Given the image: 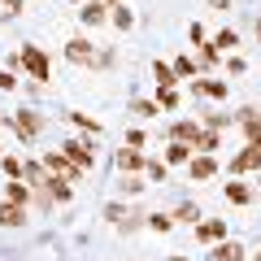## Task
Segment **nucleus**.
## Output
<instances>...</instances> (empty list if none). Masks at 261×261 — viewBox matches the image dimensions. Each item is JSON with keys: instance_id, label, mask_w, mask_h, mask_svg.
<instances>
[{"instance_id": "1", "label": "nucleus", "mask_w": 261, "mask_h": 261, "mask_svg": "<svg viewBox=\"0 0 261 261\" xmlns=\"http://www.w3.org/2000/svg\"><path fill=\"white\" fill-rule=\"evenodd\" d=\"M18 57H22V70H27L31 79H39V83H48V79H53V65H48V57L39 53L35 44H27Z\"/></svg>"}, {"instance_id": "2", "label": "nucleus", "mask_w": 261, "mask_h": 261, "mask_svg": "<svg viewBox=\"0 0 261 261\" xmlns=\"http://www.w3.org/2000/svg\"><path fill=\"white\" fill-rule=\"evenodd\" d=\"M13 130H18V140H35V135H39V113L18 109V113H13Z\"/></svg>"}, {"instance_id": "3", "label": "nucleus", "mask_w": 261, "mask_h": 261, "mask_svg": "<svg viewBox=\"0 0 261 261\" xmlns=\"http://www.w3.org/2000/svg\"><path fill=\"white\" fill-rule=\"evenodd\" d=\"M44 170H53L57 178H79V174H83L79 166H70V157H65V152H48V157H44Z\"/></svg>"}, {"instance_id": "4", "label": "nucleus", "mask_w": 261, "mask_h": 261, "mask_svg": "<svg viewBox=\"0 0 261 261\" xmlns=\"http://www.w3.org/2000/svg\"><path fill=\"white\" fill-rule=\"evenodd\" d=\"M231 170L235 174H248V170H261V144H248L240 157H231Z\"/></svg>"}, {"instance_id": "5", "label": "nucleus", "mask_w": 261, "mask_h": 261, "mask_svg": "<svg viewBox=\"0 0 261 261\" xmlns=\"http://www.w3.org/2000/svg\"><path fill=\"white\" fill-rule=\"evenodd\" d=\"M61 152L70 157V166H79V170H92V144H79V140H70Z\"/></svg>"}, {"instance_id": "6", "label": "nucleus", "mask_w": 261, "mask_h": 261, "mask_svg": "<svg viewBox=\"0 0 261 261\" xmlns=\"http://www.w3.org/2000/svg\"><path fill=\"white\" fill-rule=\"evenodd\" d=\"M65 57H70L74 65H92L96 61V48L87 44V39H70V44H65Z\"/></svg>"}, {"instance_id": "7", "label": "nucleus", "mask_w": 261, "mask_h": 261, "mask_svg": "<svg viewBox=\"0 0 261 261\" xmlns=\"http://www.w3.org/2000/svg\"><path fill=\"white\" fill-rule=\"evenodd\" d=\"M196 235H200L205 244H222V240H226V222H218V218H200Z\"/></svg>"}, {"instance_id": "8", "label": "nucleus", "mask_w": 261, "mask_h": 261, "mask_svg": "<svg viewBox=\"0 0 261 261\" xmlns=\"http://www.w3.org/2000/svg\"><path fill=\"white\" fill-rule=\"evenodd\" d=\"M192 92H196V96H209V100H222V96H226V83H222V79H196Z\"/></svg>"}, {"instance_id": "9", "label": "nucleus", "mask_w": 261, "mask_h": 261, "mask_svg": "<svg viewBox=\"0 0 261 261\" xmlns=\"http://www.w3.org/2000/svg\"><path fill=\"white\" fill-rule=\"evenodd\" d=\"M170 135H174V144H200V126H196V122H174V126H170Z\"/></svg>"}, {"instance_id": "10", "label": "nucleus", "mask_w": 261, "mask_h": 261, "mask_svg": "<svg viewBox=\"0 0 261 261\" xmlns=\"http://www.w3.org/2000/svg\"><path fill=\"white\" fill-rule=\"evenodd\" d=\"M48 200H57V205H65V200H70V196H74V183H70V178H48Z\"/></svg>"}, {"instance_id": "11", "label": "nucleus", "mask_w": 261, "mask_h": 261, "mask_svg": "<svg viewBox=\"0 0 261 261\" xmlns=\"http://www.w3.org/2000/svg\"><path fill=\"white\" fill-rule=\"evenodd\" d=\"M144 166H148V161L140 157V148H130V144H126V148L118 152V174H122V170L130 174V170H144Z\"/></svg>"}, {"instance_id": "12", "label": "nucleus", "mask_w": 261, "mask_h": 261, "mask_svg": "<svg viewBox=\"0 0 261 261\" xmlns=\"http://www.w3.org/2000/svg\"><path fill=\"white\" fill-rule=\"evenodd\" d=\"M187 166H192V178H214L218 174V157H209V152L205 157H192Z\"/></svg>"}, {"instance_id": "13", "label": "nucleus", "mask_w": 261, "mask_h": 261, "mask_svg": "<svg viewBox=\"0 0 261 261\" xmlns=\"http://www.w3.org/2000/svg\"><path fill=\"white\" fill-rule=\"evenodd\" d=\"M226 200H231V205H252V187L240 183V178H231V183H226Z\"/></svg>"}, {"instance_id": "14", "label": "nucleus", "mask_w": 261, "mask_h": 261, "mask_svg": "<svg viewBox=\"0 0 261 261\" xmlns=\"http://www.w3.org/2000/svg\"><path fill=\"white\" fill-rule=\"evenodd\" d=\"M240 126H244V135H248V144H261V113H240Z\"/></svg>"}, {"instance_id": "15", "label": "nucleus", "mask_w": 261, "mask_h": 261, "mask_svg": "<svg viewBox=\"0 0 261 261\" xmlns=\"http://www.w3.org/2000/svg\"><path fill=\"white\" fill-rule=\"evenodd\" d=\"M214 261H244V248L235 240H222V244H214Z\"/></svg>"}, {"instance_id": "16", "label": "nucleus", "mask_w": 261, "mask_h": 261, "mask_svg": "<svg viewBox=\"0 0 261 261\" xmlns=\"http://www.w3.org/2000/svg\"><path fill=\"white\" fill-rule=\"evenodd\" d=\"M152 79H157V87L161 92H170V87H174V65H166V61H152Z\"/></svg>"}, {"instance_id": "17", "label": "nucleus", "mask_w": 261, "mask_h": 261, "mask_svg": "<svg viewBox=\"0 0 261 261\" xmlns=\"http://www.w3.org/2000/svg\"><path fill=\"white\" fill-rule=\"evenodd\" d=\"M22 222H27L22 205H9V200H5V205H0V226H22Z\"/></svg>"}, {"instance_id": "18", "label": "nucleus", "mask_w": 261, "mask_h": 261, "mask_svg": "<svg viewBox=\"0 0 261 261\" xmlns=\"http://www.w3.org/2000/svg\"><path fill=\"white\" fill-rule=\"evenodd\" d=\"M5 200H9V205H27V200H31V192L18 183V178H13V183L5 187Z\"/></svg>"}, {"instance_id": "19", "label": "nucleus", "mask_w": 261, "mask_h": 261, "mask_svg": "<svg viewBox=\"0 0 261 261\" xmlns=\"http://www.w3.org/2000/svg\"><path fill=\"white\" fill-rule=\"evenodd\" d=\"M166 161H170V166H187V161H192V148H187V144H170Z\"/></svg>"}, {"instance_id": "20", "label": "nucleus", "mask_w": 261, "mask_h": 261, "mask_svg": "<svg viewBox=\"0 0 261 261\" xmlns=\"http://www.w3.org/2000/svg\"><path fill=\"white\" fill-rule=\"evenodd\" d=\"M109 22H113L118 31H130V27H135V18H130V9H126V5H118V9L109 13Z\"/></svg>"}, {"instance_id": "21", "label": "nucleus", "mask_w": 261, "mask_h": 261, "mask_svg": "<svg viewBox=\"0 0 261 261\" xmlns=\"http://www.w3.org/2000/svg\"><path fill=\"white\" fill-rule=\"evenodd\" d=\"M105 18H109V13H105V5H87V9H83V22H87V27H100Z\"/></svg>"}, {"instance_id": "22", "label": "nucleus", "mask_w": 261, "mask_h": 261, "mask_svg": "<svg viewBox=\"0 0 261 261\" xmlns=\"http://www.w3.org/2000/svg\"><path fill=\"white\" fill-rule=\"evenodd\" d=\"M65 122H70V126H83V130H92V135L100 130V122H96V118H87V113H70Z\"/></svg>"}, {"instance_id": "23", "label": "nucleus", "mask_w": 261, "mask_h": 261, "mask_svg": "<svg viewBox=\"0 0 261 261\" xmlns=\"http://www.w3.org/2000/svg\"><path fill=\"white\" fill-rule=\"evenodd\" d=\"M148 226H152L157 235H166V231H174V218H170V214H152V218H148Z\"/></svg>"}, {"instance_id": "24", "label": "nucleus", "mask_w": 261, "mask_h": 261, "mask_svg": "<svg viewBox=\"0 0 261 261\" xmlns=\"http://www.w3.org/2000/svg\"><path fill=\"white\" fill-rule=\"evenodd\" d=\"M0 166H5V174H9V178H22L27 161H18V157H0Z\"/></svg>"}, {"instance_id": "25", "label": "nucleus", "mask_w": 261, "mask_h": 261, "mask_svg": "<svg viewBox=\"0 0 261 261\" xmlns=\"http://www.w3.org/2000/svg\"><path fill=\"white\" fill-rule=\"evenodd\" d=\"M174 218H178V222H200V209H196V205H178Z\"/></svg>"}, {"instance_id": "26", "label": "nucleus", "mask_w": 261, "mask_h": 261, "mask_svg": "<svg viewBox=\"0 0 261 261\" xmlns=\"http://www.w3.org/2000/svg\"><path fill=\"white\" fill-rule=\"evenodd\" d=\"M218 44H200V65H218Z\"/></svg>"}, {"instance_id": "27", "label": "nucleus", "mask_w": 261, "mask_h": 261, "mask_svg": "<svg viewBox=\"0 0 261 261\" xmlns=\"http://www.w3.org/2000/svg\"><path fill=\"white\" fill-rule=\"evenodd\" d=\"M196 148L214 152V148H218V130H200V144H196Z\"/></svg>"}, {"instance_id": "28", "label": "nucleus", "mask_w": 261, "mask_h": 261, "mask_svg": "<svg viewBox=\"0 0 261 261\" xmlns=\"http://www.w3.org/2000/svg\"><path fill=\"white\" fill-rule=\"evenodd\" d=\"M174 74H196V61H192V57H178V61H174Z\"/></svg>"}, {"instance_id": "29", "label": "nucleus", "mask_w": 261, "mask_h": 261, "mask_svg": "<svg viewBox=\"0 0 261 261\" xmlns=\"http://www.w3.org/2000/svg\"><path fill=\"white\" fill-rule=\"evenodd\" d=\"M105 218H109V222H126V209L122 205H105Z\"/></svg>"}, {"instance_id": "30", "label": "nucleus", "mask_w": 261, "mask_h": 261, "mask_svg": "<svg viewBox=\"0 0 261 261\" xmlns=\"http://www.w3.org/2000/svg\"><path fill=\"white\" fill-rule=\"evenodd\" d=\"M214 44H218V53H222V48H235V31H231V27H226V31H222V35H218V39H214Z\"/></svg>"}, {"instance_id": "31", "label": "nucleus", "mask_w": 261, "mask_h": 261, "mask_svg": "<svg viewBox=\"0 0 261 261\" xmlns=\"http://www.w3.org/2000/svg\"><path fill=\"white\" fill-rule=\"evenodd\" d=\"M135 113H140V118H152V113H157V105H152V100H135Z\"/></svg>"}, {"instance_id": "32", "label": "nucleus", "mask_w": 261, "mask_h": 261, "mask_svg": "<svg viewBox=\"0 0 261 261\" xmlns=\"http://www.w3.org/2000/svg\"><path fill=\"white\" fill-rule=\"evenodd\" d=\"M13 87H18V79H13L9 70H0V92H13Z\"/></svg>"}, {"instance_id": "33", "label": "nucleus", "mask_w": 261, "mask_h": 261, "mask_svg": "<svg viewBox=\"0 0 261 261\" xmlns=\"http://www.w3.org/2000/svg\"><path fill=\"white\" fill-rule=\"evenodd\" d=\"M144 170H148V174L157 178V183H161V178H166V166H161V161H148V166H144Z\"/></svg>"}, {"instance_id": "34", "label": "nucleus", "mask_w": 261, "mask_h": 261, "mask_svg": "<svg viewBox=\"0 0 261 261\" xmlns=\"http://www.w3.org/2000/svg\"><path fill=\"white\" fill-rule=\"evenodd\" d=\"M0 13H22V0H0Z\"/></svg>"}, {"instance_id": "35", "label": "nucleus", "mask_w": 261, "mask_h": 261, "mask_svg": "<svg viewBox=\"0 0 261 261\" xmlns=\"http://www.w3.org/2000/svg\"><path fill=\"white\" fill-rule=\"evenodd\" d=\"M192 44H209V39H205V27H200V22H192Z\"/></svg>"}, {"instance_id": "36", "label": "nucleus", "mask_w": 261, "mask_h": 261, "mask_svg": "<svg viewBox=\"0 0 261 261\" xmlns=\"http://www.w3.org/2000/svg\"><path fill=\"white\" fill-rule=\"evenodd\" d=\"M161 105H166V109H174V105H178V92H174V87H170V92H161Z\"/></svg>"}, {"instance_id": "37", "label": "nucleus", "mask_w": 261, "mask_h": 261, "mask_svg": "<svg viewBox=\"0 0 261 261\" xmlns=\"http://www.w3.org/2000/svg\"><path fill=\"white\" fill-rule=\"evenodd\" d=\"M209 5H214V9H231V0H209Z\"/></svg>"}, {"instance_id": "38", "label": "nucleus", "mask_w": 261, "mask_h": 261, "mask_svg": "<svg viewBox=\"0 0 261 261\" xmlns=\"http://www.w3.org/2000/svg\"><path fill=\"white\" fill-rule=\"evenodd\" d=\"M170 261H187V257H170Z\"/></svg>"}, {"instance_id": "39", "label": "nucleus", "mask_w": 261, "mask_h": 261, "mask_svg": "<svg viewBox=\"0 0 261 261\" xmlns=\"http://www.w3.org/2000/svg\"><path fill=\"white\" fill-rule=\"evenodd\" d=\"M257 39H261V22H257Z\"/></svg>"}, {"instance_id": "40", "label": "nucleus", "mask_w": 261, "mask_h": 261, "mask_svg": "<svg viewBox=\"0 0 261 261\" xmlns=\"http://www.w3.org/2000/svg\"><path fill=\"white\" fill-rule=\"evenodd\" d=\"M252 261H261V252H257V257H252Z\"/></svg>"}, {"instance_id": "41", "label": "nucleus", "mask_w": 261, "mask_h": 261, "mask_svg": "<svg viewBox=\"0 0 261 261\" xmlns=\"http://www.w3.org/2000/svg\"><path fill=\"white\" fill-rule=\"evenodd\" d=\"M0 157H5V152H0Z\"/></svg>"}]
</instances>
